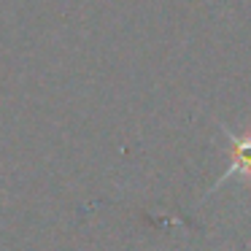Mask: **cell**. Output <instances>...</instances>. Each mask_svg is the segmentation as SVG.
Returning <instances> with one entry per match:
<instances>
[{"instance_id": "cell-1", "label": "cell", "mask_w": 251, "mask_h": 251, "mask_svg": "<svg viewBox=\"0 0 251 251\" xmlns=\"http://www.w3.org/2000/svg\"><path fill=\"white\" fill-rule=\"evenodd\" d=\"M227 141L232 143V162H229L227 173L219 178L216 186H222L229 176H238V173L251 176V138H238L232 132H227Z\"/></svg>"}]
</instances>
